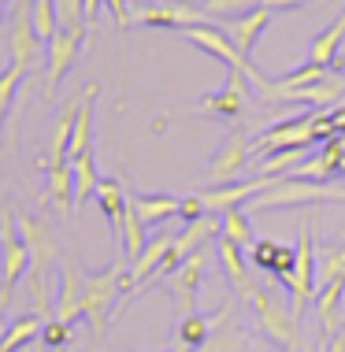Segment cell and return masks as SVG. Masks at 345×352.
<instances>
[{"instance_id": "obj_1", "label": "cell", "mask_w": 345, "mask_h": 352, "mask_svg": "<svg viewBox=\"0 0 345 352\" xmlns=\"http://www.w3.org/2000/svg\"><path fill=\"white\" fill-rule=\"evenodd\" d=\"M320 201H338L345 204V189L327 182H309V178H279L271 189L245 204V212H267V208H301V204H320Z\"/></svg>"}, {"instance_id": "obj_2", "label": "cell", "mask_w": 345, "mask_h": 352, "mask_svg": "<svg viewBox=\"0 0 345 352\" xmlns=\"http://www.w3.org/2000/svg\"><path fill=\"white\" fill-rule=\"evenodd\" d=\"M182 37H186V41H194L197 49H205L208 56H216L219 63H227V71H242L256 93H264L267 85H271V78H264V74L253 67V60H249V56H242V52L234 49V41L227 37V30H223L219 23L189 26V30H182Z\"/></svg>"}, {"instance_id": "obj_3", "label": "cell", "mask_w": 345, "mask_h": 352, "mask_svg": "<svg viewBox=\"0 0 345 352\" xmlns=\"http://www.w3.org/2000/svg\"><path fill=\"white\" fill-rule=\"evenodd\" d=\"M245 300H249V308H253L256 322H260V330L275 341V345H282L290 352L301 345V322L293 319V308H286L267 285H253V293H249Z\"/></svg>"}, {"instance_id": "obj_4", "label": "cell", "mask_w": 345, "mask_h": 352, "mask_svg": "<svg viewBox=\"0 0 345 352\" xmlns=\"http://www.w3.org/2000/svg\"><path fill=\"white\" fill-rule=\"evenodd\" d=\"M123 271H127V260H115L101 274H90V278H85V319H90V327L97 338L108 334L115 297L123 293Z\"/></svg>"}, {"instance_id": "obj_5", "label": "cell", "mask_w": 345, "mask_h": 352, "mask_svg": "<svg viewBox=\"0 0 345 352\" xmlns=\"http://www.w3.org/2000/svg\"><path fill=\"white\" fill-rule=\"evenodd\" d=\"M26 267H30V249L19 234V219L12 208H0V304L12 297Z\"/></svg>"}, {"instance_id": "obj_6", "label": "cell", "mask_w": 345, "mask_h": 352, "mask_svg": "<svg viewBox=\"0 0 345 352\" xmlns=\"http://www.w3.org/2000/svg\"><path fill=\"white\" fill-rule=\"evenodd\" d=\"M320 260H315V245H312V230L304 226L301 230V241H297V267L290 274V282H286V289H290V308H293V319L301 322L304 311H309V300H315V293H320Z\"/></svg>"}, {"instance_id": "obj_7", "label": "cell", "mask_w": 345, "mask_h": 352, "mask_svg": "<svg viewBox=\"0 0 345 352\" xmlns=\"http://www.w3.org/2000/svg\"><path fill=\"white\" fill-rule=\"evenodd\" d=\"M205 23H216V19H208V12L194 0H164V4H149L141 12H134V26H164V30H178V34Z\"/></svg>"}, {"instance_id": "obj_8", "label": "cell", "mask_w": 345, "mask_h": 352, "mask_svg": "<svg viewBox=\"0 0 345 352\" xmlns=\"http://www.w3.org/2000/svg\"><path fill=\"white\" fill-rule=\"evenodd\" d=\"M19 219V234H23V241H26V249H30V267H34V300L37 304H45V278H41V271H45V263L56 260V252H60V245H56V237L52 230L41 223V219H34V215H26V212H15Z\"/></svg>"}, {"instance_id": "obj_9", "label": "cell", "mask_w": 345, "mask_h": 352, "mask_svg": "<svg viewBox=\"0 0 345 352\" xmlns=\"http://www.w3.org/2000/svg\"><path fill=\"white\" fill-rule=\"evenodd\" d=\"M249 152H253L249 134H245V130H234V134L223 141V148L212 156V164H208V182H212V186L238 182V175H245V170H249Z\"/></svg>"}, {"instance_id": "obj_10", "label": "cell", "mask_w": 345, "mask_h": 352, "mask_svg": "<svg viewBox=\"0 0 345 352\" xmlns=\"http://www.w3.org/2000/svg\"><path fill=\"white\" fill-rule=\"evenodd\" d=\"M275 182H279V178L256 175V178H249V182H230V186H212V189H205V193H200V201H205V212H208V215H223V212H230V208L249 204L253 197H260L264 189H271Z\"/></svg>"}, {"instance_id": "obj_11", "label": "cell", "mask_w": 345, "mask_h": 352, "mask_svg": "<svg viewBox=\"0 0 345 352\" xmlns=\"http://www.w3.org/2000/svg\"><path fill=\"white\" fill-rule=\"evenodd\" d=\"M315 141V111L309 116H297L290 122H279V126L264 130L260 138L253 141V148L260 152H282V148H309Z\"/></svg>"}, {"instance_id": "obj_12", "label": "cell", "mask_w": 345, "mask_h": 352, "mask_svg": "<svg viewBox=\"0 0 345 352\" xmlns=\"http://www.w3.org/2000/svg\"><path fill=\"white\" fill-rule=\"evenodd\" d=\"M245 82L249 78H245L242 71H227L223 89L208 93V97L197 104V111H200V116H223V119L245 116V104H249V85Z\"/></svg>"}, {"instance_id": "obj_13", "label": "cell", "mask_w": 345, "mask_h": 352, "mask_svg": "<svg viewBox=\"0 0 345 352\" xmlns=\"http://www.w3.org/2000/svg\"><path fill=\"white\" fill-rule=\"evenodd\" d=\"M52 319L67 322V327H74L79 319H85V278L71 260H63L60 297H56V304H52Z\"/></svg>"}, {"instance_id": "obj_14", "label": "cell", "mask_w": 345, "mask_h": 352, "mask_svg": "<svg viewBox=\"0 0 345 352\" xmlns=\"http://www.w3.org/2000/svg\"><path fill=\"white\" fill-rule=\"evenodd\" d=\"M208 271V249L194 252L182 267L171 274V293H175V308H178V319L194 316V304H197V289H200V278Z\"/></svg>"}, {"instance_id": "obj_15", "label": "cell", "mask_w": 345, "mask_h": 352, "mask_svg": "<svg viewBox=\"0 0 345 352\" xmlns=\"http://www.w3.org/2000/svg\"><path fill=\"white\" fill-rule=\"evenodd\" d=\"M82 45H85V34L82 30H60L49 41V82H45V89H49V93H56V85L63 82V74L74 67Z\"/></svg>"}, {"instance_id": "obj_16", "label": "cell", "mask_w": 345, "mask_h": 352, "mask_svg": "<svg viewBox=\"0 0 345 352\" xmlns=\"http://www.w3.org/2000/svg\"><path fill=\"white\" fill-rule=\"evenodd\" d=\"M271 19H275V12L271 8H253L249 15H242V19H230V23H219L227 30V37L234 41V49L242 52V56H249L253 60V49H256V41H260V34L271 26Z\"/></svg>"}, {"instance_id": "obj_17", "label": "cell", "mask_w": 345, "mask_h": 352, "mask_svg": "<svg viewBox=\"0 0 345 352\" xmlns=\"http://www.w3.org/2000/svg\"><path fill=\"white\" fill-rule=\"evenodd\" d=\"M342 41H345V12L334 19L323 34H315L309 41V63L315 67H327L331 74H342Z\"/></svg>"}, {"instance_id": "obj_18", "label": "cell", "mask_w": 345, "mask_h": 352, "mask_svg": "<svg viewBox=\"0 0 345 352\" xmlns=\"http://www.w3.org/2000/svg\"><path fill=\"white\" fill-rule=\"evenodd\" d=\"M249 260H253L256 267L271 271L275 278L290 282V274H293V267H297V249H290V245H282V241H275V237H260V241L249 249Z\"/></svg>"}, {"instance_id": "obj_19", "label": "cell", "mask_w": 345, "mask_h": 352, "mask_svg": "<svg viewBox=\"0 0 345 352\" xmlns=\"http://www.w3.org/2000/svg\"><path fill=\"white\" fill-rule=\"evenodd\" d=\"M37 52H41V37L34 34L30 4H15V23H12V67L30 71V63H34Z\"/></svg>"}, {"instance_id": "obj_20", "label": "cell", "mask_w": 345, "mask_h": 352, "mask_svg": "<svg viewBox=\"0 0 345 352\" xmlns=\"http://www.w3.org/2000/svg\"><path fill=\"white\" fill-rule=\"evenodd\" d=\"M342 300H345V278H331V282H320V293H315V311H320V327H323V338H334V334H338Z\"/></svg>"}, {"instance_id": "obj_21", "label": "cell", "mask_w": 345, "mask_h": 352, "mask_svg": "<svg viewBox=\"0 0 345 352\" xmlns=\"http://www.w3.org/2000/svg\"><path fill=\"white\" fill-rule=\"evenodd\" d=\"M93 111H97V85H85L82 89V111H79L74 138H71V152H67V164L90 152V145H93Z\"/></svg>"}, {"instance_id": "obj_22", "label": "cell", "mask_w": 345, "mask_h": 352, "mask_svg": "<svg viewBox=\"0 0 345 352\" xmlns=\"http://www.w3.org/2000/svg\"><path fill=\"white\" fill-rule=\"evenodd\" d=\"M130 204H134V212H138L141 223L156 226V223H164V219L178 215L182 197H171V193H138V197H130Z\"/></svg>"}, {"instance_id": "obj_23", "label": "cell", "mask_w": 345, "mask_h": 352, "mask_svg": "<svg viewBox=\"0 0 345 352\" xmlns=\"http://www.w3.org/2000/svg\"><path fill=\"white\" fill-rule=\"evenodd\" d=\"M45 189H49V201L60 212H74V170H71V164L45 167Z\"/></svg>"}, {"instance_id": "obj_24", "label": "cell", "mask_w": 345, "mask_h": 352, "mask_svg": "<svg viewBox=\"0 0 345 352\" xmlns=\"http://www.w3.org/2000/svg\"><path fill=\"white\" fill-rule=\"evenodd\" d=\"M119 241H123V260L134 267V263L141 260V252H145V245H149V230L138 219V212H134V204H127V215H123V226H119Z\"/></svg>"}, {"instance_id": "obj_25", "label": "cell", "mask_w": 345, "mask_h": 352, "mask_svg": "<svg viewBox=\"0 0 345 352\" xmlns=\"http://www.w3.org/2000/svg\"><path fill=\"white\" fill-rule=\"evenodd\" d=\"M216 252H219V260H223V271H227V278L234 282V289L242 293V297H249V293H253V282H249V271H245V249H238L234 241L219 237Z\"/></svg>"}, {"instance_id": "obj_26", "label": "cell", "mask_w": 345, "mask_h": 352, "mask_svg": "<svg viewBox=\"0 0 345 352\" xmlns=\"http://www.w3.org/2000/svg\"><path fill=\"white\" fill-rule=\"evenodd\" d=\"M97 204H101V212H104V219H108L112 230H119V226H123V215H127V204H130V197L123 193V182H119V178H101V186H97Z\"/></svg>"}, {"instance_id": "obj_27", "label": "cell", "mask_w": 345, "mask_h": 352, "mask_svg": "<svg viewBox=\"0 0 345 352\" xmlns=\"http://www.w3.org/2000/svg\"><path fill=\"white\" fill-rule=\"evenodd\" d=\"M71 170H74V212L90 201V197H97V186H101V170L93 164V152H85V156L71 160Z\"/></svg>"}, {"instance_id": "obj_28", "label": "cell", "mask_w": 345, "mask_h": 352, "mask_svg": "<svg viewBox=\"0 0 345 352\" xmlns=\"http://www.w3.org/2000/svg\"><path fill=\"white\" fill-rule=\"evenodd\" d=\"M208 341H212V322H208V319H200L197 311H194V316H186V319H178L175 349H182V352H200Z\"/></svg>"}, {"instance_id": "obj_29", "label": "cell", "mask_w": 345, "mask_h": 352, "mask_svg": "<svg viewBox=\"0 0 345 352\" xmlns=\"http://www.w3.org/2000/svg\"><path fill=\"white\" fill-rule=\"evenodd\" d=\"M41 330H45V322L37 319V316H19V319H12V327H8L4 341H0V352H19L23 345H30L34 338H41Z\"/></svg>"}, {"instance_id": "obj_30", "label": "cell", "mask_w": 345, "mask_h": 352, "mask_svg": "<svg viewBox=\"0 0 345 352\" xmlns=\"http://www.w3.org/2000/svg\"><path fill=\"white\" fill-rule=\"evenodd\" d=\"M219 219H223V234H219V237L234 241L238 249H245V252L256 245V237H253V226H249V212H245V208H230V212H223Z\"/></svg>"}, {"instance_id": "obj_31", "label": "cell", "mask_w": 345, "mask_h": 352, "mask_svg": "<svg viewBox=\"0 0 345 352\" xmlns=\"http://www.w3.org/2000/svg\"><path fill=\"white\" fill-rule=\"evenodd\" d=\"M309 160V148H282V152H271V156L264 160L260 167H256V175H264V178H279L286 175L290 178V170L297 175V167Z\"/></svg>"}, {"instance_id": "obj_32", "label": "cell", "mask_w": 345, "mask_h": 352, "mask_svg": "<svg viewBox=\"0 0 345 352\" xmlns=\"http://www.w3.org/2000/svg\"><path fill=\"white\" fill-rule=\"evenodd\" d=\"M30 23H34V34L41 37V45H49L52 37L63 30L60 12H56V0H34L30 4Z\"/></svg>"}, {"instance_id": "obj_33", "label": "cell", "mask_w": 345, "mask_h": 352, "mask_svg": "<svg viewBox=\"0 0 345 352\" xmlns=\"http://www.w3.org/2000/svg\"><path fill=\"white\" fill-rule=\"evenodd\" d=\"M264 0H205V12H208V19H242V15H249L253 8H260Z\"/></svg>"}, {"instance_id": "obj_34", "label": "cell", "mask_w": 345, "mask_h": 352, "mask_svg": "<svg viewBox=\"0 0 345 352\" xmlns=\"http://www.w3.org/2000/svg\"><path fill=\"white\" fill-rule=\"evenodd\" d=\"M56 12H60L63 30H82L90 37V30H85V0H56Z\"/></svg>"}, {"instance_id": "obj_35", "label": "cell", "mask_w": 345, "mask_h": 352, "mask_svg": "<svg viewBox=\"0 0 345 352\" xmlns=\"http://www.w3.org/2000/svg\"><path fill=\"white\" fill-rule=\"evenodd\" d=\"M26 78V71L23 67H12L8 63V71H0V122H4L8 116V108H12V100H15V93H19V82Z\"/></svg>"}, {"instance_id": "obj_36", "label": "cell", "mask_w": 345, "mask_h": 352, "mask_svg": "<svg viewBox=\"0 0 345 352\" xmlns=\"http://www.w3.org/2000/svg\"><path fill=\"white\" fill-rule=\"evenodd\" d=\"M71 345V327L60 319H45V330H41V349H52V352H63Z\"/></svg>"}, {"instance_id": "obj_37", "label": "cell", "mask_w": 345, "mask_h": 352, "mask_svg": "<svg viewBox=\"0 0 345 352\" xmlns=\"http://www.w3.org/2000/svg\"><path fill=\"white\" fill-rule=\"evenodd\" d=\"M178 215L186 219V226L189 223H197V219H205V201H200V193H189V197H182V204H178Z\"/></svg>"}, {"instance_id": "obj_38", "label": "cell", "mask_w": 345, "mask_h": 352, "mask_svg": "<svg viewBox=\"0 0 345 352\" xmlns=\"http://www.w3.org/2000/svg\"><path fill=\"white\" fill-rule=\"evenodd\" d=\"M304 4H323V0H264V8H271V12H290V8H304Z\"/></svg>"}, {"instance_id": "obj_39", "label": "cell", "mask_w": 345, "mask_h": 352, "mask_svg": "<svg viewBox=\"0 0 345 352\" xmlns=\"http://www.w3.org/2000/svg\"><path fill=\"white\" fill-rule=\"evenodd\" d=\"M331 122H334V130L345 138V104H334L331 108Z\"/></svg>"}, {"instance_id": "obj_40", "label": "cell", "mask_w": 345, "mask_h": 352, "mask_svg": "<svg viewBox=\"0 0 345 352\" xmlns=\"http://www.w3.org/2000/svg\"><path fill=\"white\" fill-rule=\"evenodd\" d=\"M4 334H8V319L0 316V341H4Z\"/></svg>"}, {"instance_id": "obj_41", "label": "cell", "mask_w": 345, "mask_h": 352, "mask_svg": "<svg viewBox=\"0 0 345 352\" xmlns=\"http://www.w3.org/2000/svg\"><path fill=\"white\" fill-rule=\"evenodd\" d=\"M0 189H4V156H0Z\"/></svg>"}, {"instance_id": "obj_42", "label": "cell", "mask_w": 345, "mask_h": 352, "mask_svg": "<svg viewBox=\"0 0 345 352\" xmlns=\"http://www.w3.org/2000/svg\"><path fill=\"white\" fill-rule=\"evenodd\" d=\"M4 4H8V0H0V19H4Z\"/></svg>"}, {"instance_id": "obj_43", "label": "cell", "mask_w": 345, "mask_h": 352, "mask_svg": "<svg viewBox=\"0 0 345 352\" xmlns=\"http://www.w3.org/2000/svg\"><path fill=\"white\" fill-rule=\"evenodd\" d=\"M19 4H34V0H19Z\"/></svg>"}, {"instance_id": "obj_44", "label": "cell", "mask_w": 345, "mask_h": 352, "mask_svg": "<svg viewBox=\"0 0 345 352\" xmlns=\"http://www.w3.org/2000/svg\"><path fill=\"white\" fill-rule=\"evenodd\" d=\"M171 352H182V349H171Z\"/></svg>"}]
</instances>
